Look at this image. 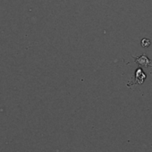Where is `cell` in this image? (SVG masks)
Here are the masks:
<instances>
[{"label": "cell", "instance_id": "obj_1", "mask_svg": "<svg viewBox=\"0 0 152 152\" xmlns=\"http://www.w3.org/2000/svg\"><path fill=\"white\" fill-rule=\"evenodd\" d=\"M133 58H134V61H135L137 64H140V65H142V66H145V67L152 66V61H150V60L146 56V55H142V56H140V57H134V56H133Z\"/></svg>", "mask_w": 152, "mask_h": 152}, {"label": "cell", "instance_id": "obj_2", "mask_svg": "<svg viewBox=\"0 0 152 152\" xmlns=\"http://www.w3.org/2000/svg\"><path fill=\"white\" fill-rule=\"evenodd\" d=\"M141 46L144 47V48L149 47V46H150V41H149V39H142V40H141Z\"/></svg>", "mask_w": 152, "mask_h": 152}]
</instances>
